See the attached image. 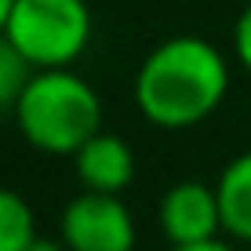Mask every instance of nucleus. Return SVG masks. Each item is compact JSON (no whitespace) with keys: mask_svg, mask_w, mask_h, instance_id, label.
<instances>
[{"mask_svg":"<svg viewBox=\"0 0 251 251\" xmlns=\"http://www.w3.org/2000/svg\"><path fill=\"white\" fill-rule=\"evenodd\" d=\"M229 91L226 55L204 37L160 40L135 73V102L150 124L178 131L207 120Z\"/></svg>","mask_w":251,"mask_h":251,"instance_id":"nucleus-1","label":"nucleus"},{"mask_svg":"<svg viewBox=\"0 0 251 251\" xmlns=\"http://www.w3.org/2000/svg\"><path fill=\"white\" fill-rule=\"evenodd\" d=\"M15 124L33 150L73 157L102 131V99L73 69H37L15 106Z\"/></svg>","mask_w":251,"mask_h":251,"instance_id":"nucleus-2","label":"nucleus"},{"mask_svg":"<svg viewBox=\"0 0 251 251\" xmlns=\"http://www.w3.org/2000/svg\"><path fill=\"white\" fill-rule=\"evenodd\" d=\"M4 37L33 69H69L91 40L88 0H15Z\"/></svg>","mask_w":251,"mask_h":251,"instance_id":"nucleus-3","label":"nucleus"},{"mask_svg":"<svg viewBox=\"0 0 251 251\" xmlns=\"http://www.w3.org/2000/svg\"><path fill=\"white\" fill-rule=\"evenodd\" d=\"M58 237L69 251H131L135 248V215L117 193L84 189L62 207Z\"/></svg>","mask_w":251,"mask_h":251,"instance_id":"nucleus-4","label":"nucleus"},{"mask_svg":"<svg viewBox=\"0 0 251 251\" xmlns=\"http://www.w3.org/2000/svg\"><path fill=\"white\" fill-rule=\"evenodd\" d=\"M160 229L168 244H204L222 233V211L215 186L204 182H175L160 197Z\"/></svg>","mask_w":251,"mask_h":251,"instance_id":"nucleus-5","label":"nucleus"},{"mask_svg":"<svg viewBox=\"0 0 251 251\" xmlns=\"http://www.w3.org/2000/svg\"><path fill=\"white\" fill-rule=\"evenodd\" d=\"M73 168L84 189L91 193H124L135 178V153L113 131H99L73 153Z\"/></svg>","mask_w":251,"mask_h":251,"instance_id":"nucleus-6","label":"nucleus"},{"mask_svg":"<svg viewBox=\"0 0 251 251\" xmlns=\"http://www.w3.org/2000/svg\"><path fill=\"white\" fill-rule=\"evenodd\" d=\"M215 193H219V211H222V233L251 244V150L233 157L222 168Z\"/></svg>","mask_w":251,"mask_h":251,"instance_id":"nucleus-7","label":"nucleus"},{"mask_svg":"<svg viewBox=\"0 0 251 251\" xmlns=\"http://www.w3.org/2000/svg\"><path fill=\"white\" fill-rule=\"evenodd\" d=\"M37 237V219L22 193L0 186V251H25Z\"/></svg>","mask_w":251,"mask_h":251,"instance_id":"nucleus-8","label":"nucleus"},{"mask_svg":"<svg viewBox=\"0 0 251 251\" xmlns=\"http://www.w3.org/2000/svg\"><path fill=\"white\" fill-rule=\"evenodd\" d=\"M33 73H37L33 62L0 33V113H7V109L15 113V106H19L22 91L29 88Z\"/></svg>","mask_w":251,"mask_h":251,"instance_id":"nucleus-9","label":"nucleus"},{"mask_svg":"<svg viewBox=\"0 0 251 251\" xmlns=\"http://www.w3.org/2000/svg\"><path fill=\"white\" fill-rule=\"evenodd\" d=\"M233 55L251 73V0L244 4V11L237 15V22H233Z\"/></svg>","mask_w":251,"mask_h":251,"instance_id":"nucleus-10","label":"nucleus"},{"mask_svg":"<svg viewBox=\"0 0 251 251\" xmlns=\"http://www.w3.org/2000/svg\"><path fill=\"white\" fill-rule=\"evenodd\" d=\"M168 251H237V248H229L226 240H204V244H175V248H168Z\"/></svg>","mask_w":251,"mask_h":251,"instance_id":"nucleus-11","label":"nucleus"},{"mask_svg":"<svg viewBox=\"0 0 251 251\" xmlns=\"http://www.w3.org/2000/svg\"><path fill=\"white\" fill-rule=\"evenodd\" d=\"M25 251H69V248H66L62 237H40V233H37V237H33V244L25 248Z\"/></svg>","mask_w":251,"mask_h":251,"instance_id":"nucleus-12","label":"nucleus"},{"mask_svg":"<svg viewBox=\"0 0 251 251\" xmlns=\"http://www.w3.org/2000/svg\"><path fill=\"white\" fill-rule=\"evenodd\" d=\"M11 7H15V0H0V33H4V25H7V15H11Z\"/></svg>","mask_w":251,"mask_h":251,"instance_id":"nucleus-13","label":"nucleus"}]
</instances>
